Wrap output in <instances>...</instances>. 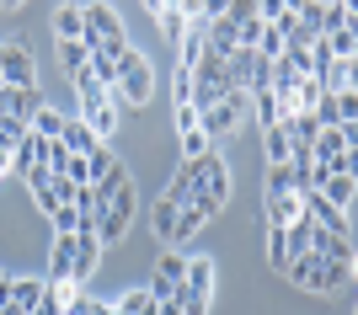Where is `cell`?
<instances>
[{"label":"cell","mask_w":358,"mask_h":315,"mask_svg":"<svg viewBox=\"0 0 358 315\" xmlns=\"http://www.w3.org/2000/svg\"><path fill=\"white\" fill-rule=\"evenodd\" d=\"M118 70H123V80H118V102H129V107H145L150 96H155V70H150L145 59H139L134 48L118 59Z\"/></svg>","instance_id":"obj_1"},{"label":"cell","mask_w":358,"mask_h":315,"mask_svg":"<svg viewBox=\"0 0 358 315\" xmlns=\"http://www.w3.org/2000/svg\"><path fill=\"white\" fill-rule=\"evenodd\" d=\"M353 112H358V91H321V102L310 107V118L321 129H343V123H353Z\"/></svg>","instance_id":"obj_2"},{"label":"cell","mask_w":358,"mask_h":315,"mask_svg":"<svg viewBox=\"0 0 358 315\" xmlns=\"http://www.w3.org/2000/svg\"><path fill=\"white\" fill-rule=\"evenodd\" d=\"M193 198H209L214 209H224V198H230V166H224V155H203V177H198Z\"/></svg>","instance_id":"obj_3"},{"label":"cell","mask_w":358,"mask_h":315,"mask_svg":"<svg viewBox=\"0 0 358 315\" xmlns=\"http://www.w3.org/2000/svg\"><path fill=\"white\" fill-rule=\"evenodd\" d=\"M38 107H43V91L38 86H0V112H6V118H16V123L32 129Z\"/></svg>","instance_id":"obj_4"},{"label":"cell","mask_w":358,"mask_h":315,"mask_svg":"<svg viewBox=\"0 0 358 315\" xmlns=\"http://www.w3.org/2000/svg\"><path fill=\"white\" fill-rule=\"evenodd\" d=\"M214 214H220V209H214L209 198H187V203L177 209V230H171V246H187V240L203 230V219H214Z\"/></svg>","instance_id":"obj_5"},{"label":"cell","mask_w":358,"mask_h":315,"mask_svg":"<svg viewBox=\"0 0 358 315\" xmlns=\"http://www.w3.org/2000/svg\"><path fill=\"white\" fill-rule=\"evenodd\" d=\"M182 272H187V256H182L177 246H166V256L155 262V278H150V294H155V300H171L177 284H182Z\"/></svg>","instance_id":"obj_6"},{"label":"cell","mask_w":358,"mask_h":315,"mask_svg":"<svg viewBox=\"0 0 358 315\" xmlns=\"http://www.w3.org/2000/svg\"><path fill=\"white\" fill-rule=\"evenodd\" d=\"M0 80H6V86H38V80H32L27 43H6L0 48Z\"/></svg>","instance_id":"obj_7"},{"label":"cell","mask_w":358,"mask_h":315,"mask_svg":"<svg viewBox=\"0 0 358 315\" xmlns=\"http://www.w3.org/2000/svg\"><path fill=\"white\" fill-rule=\"evenodd\" d=\"M80 123H86L91 134L102 139H113V129H118V102H113V96H107V102H91V107H80Z\"/></svg>","instance_id":"obj_8"},{"label":"cell","mask_w":358,"mask_h":315,"mask_svg":"<svg viewBox=\"0 0 358 315\" xmlns=\"http://www.w3.org/2000/svg\"><path fill=\"white\" fill-rule=\"evenodd\" d=\"M348 284H353V268H337L331 256L315 262V272H310V288H315V294H343Z\"/></svg>","instance_id":"obj_9"},{"label":"cell","mask_w":358,"mask_h":315,"mask_svg":"<svg viewBox=\"0 0 358 315\" xmlns=\"http://www.w3.org/2000/svg\"><path fill=\"white\" fill-rule=\"evenodd\" d=\"M59 145H64L70 155H91V150H102V139L91 134V129H86L80 118H64V129H59Z\"/></svg>","instance_id":"obj_10"},{"label":"cell","mask_w":358,"mask_h":315,"mask_svg":"<svg viewBox=\"0 0 358 315\" xmlns=\"http://www.w3.org/2000/svg\"><path fill=\"white\" fill-rule=\"evenodd\" d=\"M182 288H187V294H203V300H209V288H214V262H203V256H187Z\"/></svg>","instance_id":"obj_11"},{"label":"cell","mask_w":358,"mask_h":315,"mask_svg":"<svg viewBox=\"0 0 358 315\" xmlns=\"http://www.w3.org/2000/svg\"><path fill=\"white\" fill-rule=\"evenodd\" d=\"M54 32H59V43H80L86 11H80V6H59V11H54Z\"/></svg>","instance_id":"obj_12"},{"label":"cell","mask_w":358,"mask_h":315,"mask_svg":"<svg viewBox=\"0 0 358 315\" xmlns=\"http://www.w3.org/2000/svg\"><path fill=\"white\" fill-rule=\"evenodd\" d=\"M252 112H257V123H262V134L284 123V107H278V96H273V91H252Z\"/></svg>","instance_id":"obj_13"},{"label":"cell","mask_w":358,"mask_h":315,"mask_svg":"<svg viewBox=\"0 0 358 315\" xmlns=\"http://www.w3.org/2000/svg\"><path fill=\"white\" fill-rule=\"evenodd\" d=\"M193 112H198V107H193ZM198 129H203V134H230V129H236V112H230L224 102H214V107L198 112Z\"/></svg>","instance_id":"obj_14"},{"label":"cell","mask_w":358,"mask_h":315,"mask_svg":"<svg viewBox=\"0 0 358 315\" xmlns=\"http://www.w3.org/2000/svg\"><path fill=\"white\" fill-rule=\"evenodd\" d=\"M155 22H161L166 43H182V38H187V16H182V6H155Z\"/></svg>","instance_id":"obj_15"},{"label":"cell","mask_w":358,"mask_h":315,"mask_svg":"<svg viewBox=\"0 0 358 315\" xmlns=\"http://www.w3.org/2000/svg\"><path fill=\"white\" fill-rule=\"evenodd\" d=\"M353 187H358L353 177H327V182H321V187H315V193H321V198H327V203H331V209L343 214L348 203H353Z\"/></svg>","instance_id":"obj_16"},{"label":"cell","mask_w":358,"mask_h":315,"mask_svg":"<svg viewBox=\"0 0 358 315\" xmlns=\"http://www.w3.org/2000/svg\"><path fill=\"white\" fill-rule=\"evenodd\" d=\"M299 193H284V198H268V225H294L299 219Z\"/></svg>","instance_id":"obj_17"},{"label":"cell","mask_w":358,"mask_h":315,"mask_svg":"<svg viewBox=\"0 0 358 315\" xmlns=\"http://www.w3.org/2000/svg\"><path fill=\"white\" fill-rule=\"evenodd\" d=\"M155 310V294L150 288H134V294H123L118 305H113V315H150Z\"/></svg>","instance_id":"obj_18"},{"label":"cell","mask_w":358,"mask_h":315,"mask_svg":"<svg viewBox=\"0 0 358 315\" xmlns=\"http://www.w3.org/2000/svg\"><path fill=\"white\" fill-rule=\"evenodd\" d=\"M327 48H331V59H348V64H353V59H358V32H353V27L331 32V38H327Z\"/></svg>","instance_id":"obj_19"},{"label":"cell","mask_w":358,"mask_h":315,"mask_svg":"<svg viewBox=\"0 0 358 315\" xmlns=\"http://www.w3.org/2000/svg\"><path fill=\"white\" fill-rule=\"evenodd\" d=\"M38 300H43V284H38V278H11V305L32 310Z\"/></svg>","instance_id":"obj_20"},{"label":"cell","mask_w":358,"mask_h":315,"mask_svg":"<svg viewBox=\"0 0 358 315\" xmlns=\"http://www.w3.org/2000/svg\"><path fill=\"white\" fill-rule=\"evenodd\" d=\"M59 129H64V118L43 102V107H38V118H32V134H38V139H59Z\"/></svg>","instance_id":"obj_21"},{"label":"cell","mask_w":358,"mask_h":315,"mask_svg":"<svg viewBox=\"0 0 358 315\" xmlns=\"http://www.w3.org/2000/svg\"><path fill=\"white\" fill-rule=\"evenodd\" d=\"M59 64H64V75H80V70H91V59H86V48L80 43H59Z\"/></svg>","instance_id":"obj_22"},{"label":"cell","mask_w":358,"mask_h":315,"mask_svg":"<svg viewBox=\"0 0 358 315\" xmlns=\"http://www.w3.org/2000/svg\"><path fill=\"white\" fill-rule=\"evenodd\" d=\"M171 230H177V203H166V198H161V203H155V235L171 246Z\"/></svg>","instance_id":"obj_23"},{"label":"cell","mask_w":358,"mask_h":315,"mask_svg":"<svg viewBox=\"0 0 358 315\" xmlns=\"http://www.w3.org/2000/svg\"><path fill=\"white\" fill-rule=\"evenodd\" d=\"M284 193H294V171H289V161L268 171V198H284Z\"/></svg>","instance_id":"obj_24"},{"label":"cell","mask_w":358,"mask_h":315,"mask_svg":"<svg viewBox=\"0 0 358 315\" xmlns=\"http://www.w3.org/2000/svg\"><path fill=\"white\" fill-rule=\"evenodd\" d=\"M268 262L278 272H284V262H289V246H284V225H268Z\"/></svg>","instance_id":"obj_25"},{"label":"cell","mask_w":358,"mask_h":315,"mask_svg":"<svg viewBox=\"0 0 358 315\" xmlns=\"http://www.w3.org/2000/svg\"><path fill=\"white\" fill-rule=\"evenodd\" d=\"M268 161H273V166L289 161V129H284V123H278V129H268Z\"/></svg>","instance_id":"obj_26"},{"label":"cell","mask_w":358,"mask_h":315,"mask_svg":"<svg viewBox=\"0 0 358 315\" xmlns=\"http://www.w3.org/2000/svg\"><path fill=\"white\" fill-rule=\"evenodd\" d=\"M113 166H118V161H113V150L102 145V150H91V155H86V177H91V182H102Z\"/></svg>","instance_id":"obj_27"},{"label":"cell","mask_w":358,"mask_h":315,"mask_svg":"<svg viewBox=\"0 0 358 315\" xmlns=\"http://www.w3.org/2000/svg\"><path fill=\"white\" fill-rule=\"evenodd\" d=\"M220 102L230 107V112H236V123H241V118H246V112H252V91H241V86H230V91H224V96H220Z\"/></svg>","instance_id":"obj_28"},{"label":"cell","mask_w":358,"mask_h":315,"mask_svg":"<svg viewBox=\"0 0 358 315\" xmlns=\"http://www.w3.org/2000/svg\"><path fill=\"white\" fill-rule=\"evenodd\" d=\"M327 256L337 262V268H353V240H348V235H331L327 240Z\"/></svg>","instance_id":"obj_29"},{"label":"cell","mask_w":358,"mask_h":315,"mask_svg":"<svg viewBox=\"0 0 358 315\" xmlns=\"http://www.w3.org/2000/svg\"><path fill=\"white\" fill-rule=\"evenodd\" d=\"M198 59H203V32H187L182 38V70H193Z\"/></svg>","instance_id":"obj_30"},{"label":"cell","mask_w":358,"mask_h":315,"mask_svg":"<svg viewBox=\"0 0 358 315\" xmlns=\"http://www.w3.org/2000/svg\"><path fill=\"white\" fill-rule=\"evenodd\" d=\"M182 150H187V161L209 155V134H203V129H187V134H182Z\"/></svg>","instance_id":"obj_31"},{"label":"cell","mask_w":358,"mask_h":315,"mask_svg":"<svg viewBox=\"0 0 358 315\" xmlns=\"http://www.w3.org/2000/svg\"><path fill=\"white\" fill-rule=\"evenodd\" d=\"M177 107H193V70H177Z\"/></svg>","instance_id":"obj_32"},{"label":"cell","mask_w":358,"mask_h":315,"mask_svg":"<svg viewBox=\"0 0 358 315\" xmlns=\"http://www.w3.org/2000/svg\"><path fill=\"white\" fill-rule=\"evenodd\" d=\"M32 198H38V209H43V214H54V209H59V198H54V182H48V187H38Z\"/></svg>","instance_id":"obj_33"},{"label":"cell","mask_w":358,"mask_h":315,"mask_svg":"<svg viewBox=\"0 0 358 315\" xmlns=\"http://www.w3.org/2000/svg\"><path fill=\"white\" fill-rule=\"evenodd\" d=\"M48 182H54V171H48V166H32V171H27V187H32V193H38V187H48Z\"/></svg>","instance_id":"obj_34"},{"label":"cell","mask_w":358,"mask_h":315,"mask_svg":"<svg viewBox=\"0 0 358 315\" xmlns=\"http://www.w3.org/2000/svg\"><path fill=\"white\" fill-rule=\"evenodd\" d=\"M177 129H182V134H187V129H198V112H193V107H177Z\"/></svg>","instance_id":"obj_35"},{"label":"cell","mask_w":358,"mask_h":315,"mask_svg":"<svg viewBox=\"0 0 358 315\" xmlns=\"http://www.w3.org/2000/svg\"><path fill=\"white\" fill-rule=\"evenodd\" d=\"M150 315H182V305L177 300H155V310H150Z\"/></svg>","instance_id":"obj_36"},{"label":"cell","mask_w":358,"mask_h":315,"mask_svg":"<svg viewBox=\"0 0 358 315\" xmlns=\"http://www.w3.org/2000/svg\"><path fill=\"white\" fill-rule=\"evenodd\" d=\"M86 315H113V305H102V300H86Z\"/></svg>","instance_id":"obj_37"},{"label":"cell","mask_w":358,"mask_h":315,"mask_svg":"<svg viewBox=\"0 0 358 315\" xmlns=\"http://www.w3.org/2000/svg\"><path fill=\"white\" fill-rule=\"evenodd\" d=\"M0 315H27V310H22V305H6V310H0Z\"/></svg>","instance_id":"obj_38"}]
</instances>
